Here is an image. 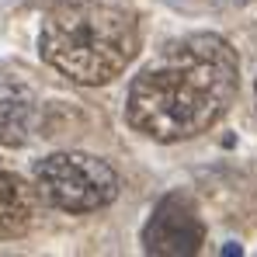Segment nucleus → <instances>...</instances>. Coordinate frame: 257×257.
Returning <instances> with one entry per match:
<instances>
[{
	"label": "nucleus",
	"mask_w": 257,
	"mask_h": 257,
	"mask_svg": "<svg viewBox=\"0 0 257 257\" xmlns=\"http://www.w3.org/2000/svg\"><path fill=\"white\" fill-rule=\"evenodd\" d=\"M139 45L136 14L111 0H56L39 32L42 59L84 87H101L125 73Z\"/></svg>",
	"instance_id": "f03ea898"
},
{
	"label": "nucleus",
	"mask_w": 257,
	"mask_h": 257,
	"mask_svg": "<svg viewBox=\"0 0 257 257\" xmlns=\"http://www.w3.org/2000/svg\"><path fill=\"white\" fill-rule=\"evenodd\" d=\"M240 90V59L222 35L198 32L171 42L128 87V125L157 143L202 136L229 111Z\"/></svg>",
	"instance_id": "f257e3e1"
},
{
	"label": "nucleus",
	"mask_w": 257,
	"mask_h": 257,
	"mask_svg": "<svg viewBox=\"0 0 257 257\" xmlns=\"http://www.w3.org/2000/svg\"><path fill=\"white\" fill-rule=\"evenodd\" d=\"M39 125V97L14 73H0V146H25Z\"/></svg>",
	"instance_id": "39448f33"
},
{
	"label": "nucleus",
	"mask_w": 257,
	"mask_h": 257,
	"mask_svg": "<svg viewBox=\"0 0 257 257\" xmlns=\"http://www.w3.org/2000/svg\"><path fill=\"white\" fill-rule=\"evenodd\" d=\"M254 97H257V84H254Z\"/></svg>",
	"instance_id": "6e6552de"
},
{
	"label": "nucleus",
	"mask_w": 257,
	"mask_h": 257,
	"mask_svg": "<svg viewBox=\"0 0 257 257\" xmlns=\"http://www.w3.org/2000/svg\"><path fill=\"white\" fill-rule=\"evenodd\" d=\"M35 219V198L32 188L11 171H0V240H14L28 233Z\"/></svg>",
	"instance_id": "423d86ee"
},
{
	"label": "nucleus",
	"mask_w": 257,
	"mask_h": 257,
	"mask_svg": "<svg viewBox=\"0 0 257 257\" xmlns=\"http://www.w3.org/2000/svg\"><path fill=\"white\" fill-rule=\"evenodd\" d=\"M39 195L63 212H97L118 198V174L94 153H52L35 167Z\"/></svg>",
	"instance_id": "7ed1b4c3"
},
{
	"label": "nucleus",
	"mask_w": 257,
	"mask_h": 257,
	"mask_svg": "<svg viewBox=\"0 0 257 257\" xmlns=\"http://www.w3.org/2000/svg\"><path fill=\"white\" fill-rule=\"evenodd\" d=\"M205 243V226L195 202L184 191H174L157 202L143 226V250L153 257H191Z\"/></svg>",
	"instance_id": "20e7f679"
},
{
	"label": "nucleus",
	"mask_w": 257,
	"mask_h": 257,
	"mask_svg": "<svg viewBox=\"0 0 257 257\" xmlns=\"http://www.w3.org/2000/svg\"><path fill=\"white\" fill-rule=\"evenodd\" d=\"M215 4H243V0H215Z\"/></svg>",
	"instance_id": "0eeeda50"
}]
</instances>
